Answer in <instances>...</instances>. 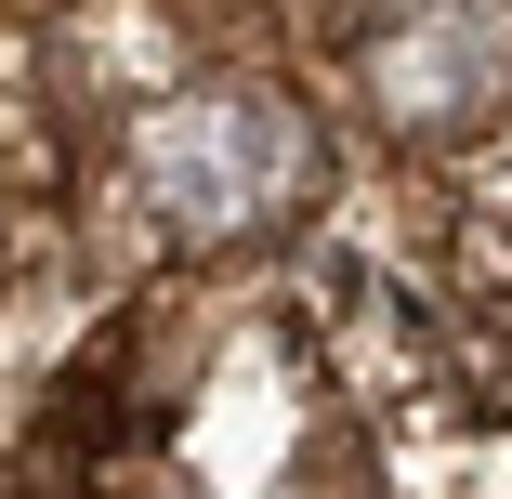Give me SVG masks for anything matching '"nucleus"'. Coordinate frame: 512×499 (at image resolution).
Masks as SVG:
<instances>
[{"instance_id": "obj_2", "label": "nucleus", "mask_w": 512, "mask_h": 499, "mask_svg": "<svg viewBox=\"0 0 512 499\" xmlns=\"http://www.w3.org/2000/svg\"><path fill=\"white\" fill-rule=\"evenodd\" d=\"M355 92L394 145H473L512 106V0H368Z\"/></svg>"}, {"instance_id": "obj_3", "label": "nucleus", "mask_w": 512, "mask_h": 499, "mask_svg": "<svg viewBox=\"0 0 512 499\" xmlns=\"http://www.w3.org/2000/svg\"><path fill=\"white\" fill-rule=\"evenodd\" d=\"M211 368V316H184V303H158V316H132L119 329V368H106V408L132 421V434H158L171 408H184V381Z\"/></svg>"}, {"instance_id": "obj_1", "label": "nucleus", "mask_w": 512, "mask_h": 499, "mask_svg": "<svg viewBox=\"0 0 512 499\" xmlns=\"http://www.w3.org/2000/svg\"><path fill=\"white\" fill-rule=\"evenodd\" d=\"M132 197L158 211V237L184 250H237L263 237L276 211H302L316 197V119L289 106V92H171V106L132 132Z\"/></svg>"}]
</instances>
